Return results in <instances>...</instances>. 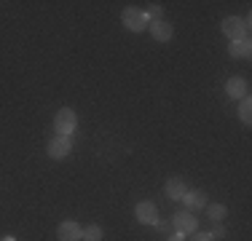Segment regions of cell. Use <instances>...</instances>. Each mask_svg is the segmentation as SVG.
Here are the masks:
<instances>
[{
  "instance_id": "1",
  "label": "cell",
  "mask_w": 252,
  "mask_h": 241,
  "mask_svg": "<svg viewBox=\"0 0 252 241\" xmlns=\"http://www.w3.org/2000/svg\"><path fill=\"white\" fill-rule=\"evenodd\" d=\"M220 30L231 40H250V19H242V16H228V19H223Z\"/></svg>"
},
{
  "instance_id": "2",
  "label": "cell",
  "mask_w": 252,
  "mask_h": 241,
  "mask_svg": "<svg viewBox=\"0 0 252 241\" xmlns=\"http://www.w3.org/2000/svg\"><path fill=\"white\" fill-rule=\"evenodd\" d=\"M75 126H78V118L70 107H62L54 116V131H57V137H70L75 131Z\"/></svg>"
},
{
  "instance_id": "3",
  "label": "cell",
  "mask_w": 252,
  "mask_h": 241,
  "mask_svg": "<svg viewBox=\"0 0 252 241\" xmlns=\"http://www.w3.org/2000/svg\"><path fill=\"white\" fill-rule=\"evenodd\" d=\"M121 22H124L126 30H131V32H142V30H148V16H145V11H140V8H124Z\"/></svg>"
},
{
  "instance_id": "4",
  "label": "cell",
  "mask_w": 252,
  "mask_h": 241,
  "mask_svg": "<svg viewBox=\"0 0 252 241\" xmlns=\"http://www.w3.org/2000/svg\"><path fill=\"white\" fill-rule=\"evenodd\" d=\"M172 222H175V231L177 233H196L199 231V220H196L193 212H188V209H180L177 214H172Z\"/></svg>"
},
{
  "instance_id": "5",
  "label": "cell",
  "mask_w": 252,
  "mask_h": 241,
  "mask_svg": "<svg viewBox=\"0 0 252 241\" xmlns=\"http://www.w3.org/2000/svg\"><path fill=\"white\" fill-rule=\"evenodd\" d=\"M46 150H49L54 161H64L70 155V150H73V142H70V137H54Z\"/></svg>"
},
{
  "instance_id": "6",
  "label": "cell",
  "mask_w": 252,
  "mask_h": 241,
  "mask_svg": "<svg viewBox=\"0 0 252 241\" xmlns=\"http://www.w3.org/2000/svg\"><path fill=\"white\" fill-rule=\"evenodd\" d=\"M57 236H59V241H81V236H83V228L78 225L75 220H64V222H59Z\"/></svg>"
},
{
  "instance_id": "7",
  "label": "cell",
  "mask_w": 252,
  "mask_h": 241,
  "mask_svg": "<svg viewBox=\"0 0 252 241\" xmlns=\"http://www.w3.org/2000/svg\"><path fill=\"white\" fill-rule=\"evenodd\" d=\"M134 214L142 225H156V222H158V209H156V204H151V201H140L134 209Z\"/></svg>"
},
{
  "instance_id": "8",
  "label": "cell",
  "mask_w": 252,
  "mask_h": 241,
  "mask_svg": "<svg viewBox=\"0 0 252 241\" xmlns=\"http://www.w3.org/2000/svg\"><path fill=\"white\" fill-rule=\"evenodd\" d=\"M180 201L185 204V209H188V212H199V209H204L207 207V193L204 190H185V196L180 198Z\"/></svg>"
},
{
  "instance_id": "9",
  "label": "cell",
  "mask_w": 252,
  "mask_h": 241,
  "mask_svg": "<svg viewBox=\"0 0 252 241\" xmlns=\"http://www.w3.org/2000/svg\"><path fill=\"white\" fill-rule=\"evenodd\" d=\"M151 35H153V40H158V43H166V40L175 38V27H172V22H166V19L151 22Z\"/></svg>"
},
{
  "instance_id": "10",
  "label": "cell",
  "mask_w": 252,
  "mask_h": 241,
  "mask_svg": "<svg viewBox=\"0 0 252 241\" xmlns=\"http://www.w3.org/2000/svg\"><path fill=\"white\" fill-rule=\"evenodd\" d=\"M250 86H247V81L244 78H228V83H225V94L231 96V99H244V96H250Z\"/></svg>"
},
{
  "instance_id": "11",
  "label": "cell",
  "mask_w": 252,
  "mask_h": 241,
  "mask_svg": "<svg viewBox=\"0 0 252 241\" xmlns=\"http://www.w3.org/2000/svg\"><path fill=\"white\" fill-rule=\"evenodd\" d=\"M185 190H188V188H185V182L180 177H172L169 182L164 185V193H166V198H169V201H180V198L185 196Z\"/></svg>"
},
{
  "instance_id": "12",
  "label": "cell",
  "mask_w": 252,
  "mask_h": 241,
  "mask_svg": "<svg viewBox=\"0 0 252 241\" xmlns=\"http://www.w3.org/2000/svg\"><path fill=\"white\" fill-rule=\"evenodd\" d=\"M228 54H231L233 59H244L252 54V46L250 40H231V46H228Z\"/></svg>"
},
{
  "instance_id": "13",
  "label": "cell",
  "mask_w": 252,
  "mask_h": 241,
  "mask_svg": "<svg viewBox=\"0 0 252 241\" xmlns=\"http://www.w3.org/2000/svg\"><path fill=\"white\" fill-rule=\"evenodd\" d=\"M207 214H209V220L212 222H223L225 220V214H228V209L223 207V204H207Z\"/></svg>"
},
{
  "instance_id": "14",
  "label": "cell",
  "mask_w": 252,
  "mask_h": 241,
  "mask_svg": "<svg viewBox=\"0 0 252 241\" xmlns=\"http://www.w3.org/2000/svg\"><path fill=\"white\" fill-rule=\"evenodd\" d=\"M102 236H105V231H102V225H86L83 228V241H102Z\"/></svg>"
},
{
  "instance_id": "15",
  "label": "cell",
  "mask_w": 252,
  "mask_h": 241,
  "mask_svg": "<svg viewBox=\"0 0 252 241\" xmlns=\"http://www.w3.org/2000/svg\"><path fill=\"white\" fill-rule=\"evenodd\" d=\"M145 16H148V22H161V19H164V5H161V3H151V5H148V11H145Z\"/></svg>"
},
{
  "instance_id": "16",
  "label": "cell",
  "mask_w": 252,
  "mask_h": 241,
  "mask_svg": "<svg viewBox=\"0 0 252 241\" xmlns=\"http://www.w3.org/2000/svg\"><path fill=\"white\" fill-rule=\"evenodd\" d=\"M239 118H242L244 123H252V99H250V96H244V99H242V107H239Z\"/></svg>"
},
{
  "instance_id": "17",
  "label": "cell",
  "mask_w": 252,
  "mask_h": 241,
  "mask_svg": "<svg viewBox=\"0 0 252 241\" xmlns=\"http://www.w3.org/2000/svg\"><path fill=\"white\" fill-rule=\"evenodd\" d=\"M156 225H158V231L164 233V236H169V233L175 231V222H172V217H169V220H158Z\"/></svg>"
},
{
  "instance_id": "18",
  "label": "cell",
  "mask_w": 252,
  "mask_h": 241,
  "mask_svg": "<svg viewBox=\"0 0 252 241\" xmlns=\"http://www.w3.org/2000/svg\"><path fill=\"white\" fill-rule=\"evenodd\" d=\"M209 236H212V239H223L225 236V228L220 225V222H215V228H212V233H209Z\"/></svg>"
},
{
  "instance_id": "19",
  "label": "cell",
  "mask_w": 252,
  "mask_h": 241,
  "mask_svg": "<svg viewBox=\"0 0 252 241\" xmlns=\"http://www.w3.org/2000/svg\"><path fill=\"white\" fill-rule=\"evenodd\" d=\"M190 236H193V241H215L212 236H209V233H199V231H196V233H190Z\"/></svg>"
},
{
  "instance_id": "20",
  "label": "cell",
  "mask_w": 252,
  "mask_h": 241,
  "mask_svg": "<svg viewBox=\"0 0 252 241\" xmlns=\"http://www.w3.org/2000/svg\"><path fill=\"white\" fill-rule=\"evenodd\" d=\"M166 241H183V233H169V236H166Z\"/></svg>"
},
{
  "instance_id": "21",
  "label": "cell",
  "mask_w": 252,
  "mask_h": 241,
  "mask_svg": "<svg viewBox=\"0 0 252 241\" xmlns=\"http://www.w3.org/2000/svg\"><path fill=\"white\" fill-rule=\"evenodd\" d=\"M0 241H16L14 236H0Z\"/></svg>"
}]
</instances>
